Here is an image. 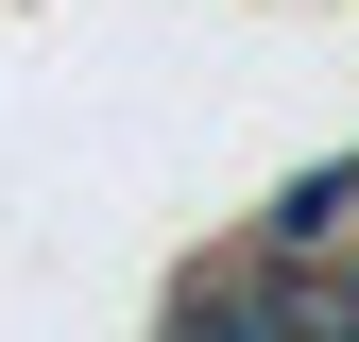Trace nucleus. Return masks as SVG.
Returning <instances> with one entry per match:
<instances>
[{
    "label": "nucleus",
    "instance_id": "obj_1",
    "mask_svg": "<svg viewBox=\"0 0 359 342\" xmlns=\"http://www.w3.org/2000/svg\"><path fill=\"white\" fill-rule=\"evenodd\" d=\"M171 342H359V291L274 256V240H240V256H205L171 291Z\"/></svg>",
    "mask_w": 359,
    "mask_h": 342
}]
</instances>
